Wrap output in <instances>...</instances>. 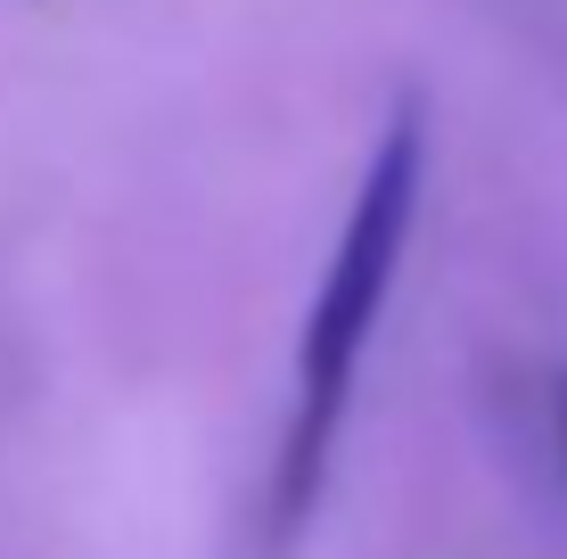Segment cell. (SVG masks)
Returning <instances> with one entry per match:
<instances>
[{
  "instance_id": "1",
  "label": "cell",
  "mask_w": 567,
  "mask_h": 559,
  "mask_svg": "<svg viewBox=\"0 0 567 559\" xmlns=\"http://www.w3.org/2000/svg\"><path fill=\"white\" fill-rule=\"evenodd\" d=\"M420 189H427V107L403 91L386 107L379 141L362 157L354 206L338 222V247L321 263V288L305 304L297 330V371H288V420L271 445V477H264V559H288L305 544V527L321 518L329 469H338V436L362 387V354L379 338L386 304H395L403 256H412V222H420Z\"/></svg>"
},
{
  "instance_id": "2",
  "label": "cell",
  "mask_w": 567,
  "mask_h": 559,
  "mask_svg": "<svg viewBox=\"0 0 567 559\" xmlns=\"http://www.w3.org/2000/svg\"><path fill=\"white\" fill-rule=\"evenodd\" d=\"M551 420H559V453H567V387L551 395Z\"/></svg>"
}]
</instances>
